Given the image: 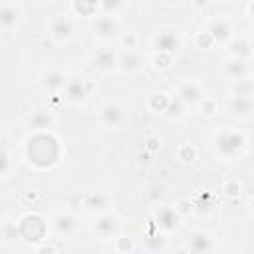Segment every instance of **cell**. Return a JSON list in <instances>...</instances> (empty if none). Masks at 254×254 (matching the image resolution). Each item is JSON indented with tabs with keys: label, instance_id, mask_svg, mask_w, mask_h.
<instances>
[{
	"label": "cell",
	"instance_id": "15",
	"mask_svg": "<svg viewBox=\"0 0 254 254\" xmlns=\"http://www.w3.org/2000/svg\"><path fill=\"white\" fill-rule=\"evenodd\" d=\"M230 109H232L236 115H248L250 109H252V99H250V95H234V97H232V103H230Z\"/></svg>",
	"mask_w": 254,
	"mask_h": 254
},
{
	"label": "cell",
	"instance_id": "12",
	"mask_svg": "<svg viewBox=\"0 0 254 254\" xmlns=\"http://www.w3.org/2000/svg\"><path fill=\"white\" fill-rule=\"evenodd\" d=\"M177 220H179V216H177V212H175L173 208L163 206V208H159V210H157V224H159L161 228L171 230V228H175V226H177Z\"/></svg>",
	"mask_w": 254,
	"mask_h": 254
},
{
	"label": "cell",
	"instance_id": "19",
	"mask_svg": "<svg viewBox=\"0 0 254 254\" xmlns=\"http://www.w3.org/2000/svg\"><path fill=\"white\" fill-rule=\"evenodd\" d=\"M212 38H216V40H226L228 38V34H230V28H228V24L226 22H214L212 26H210V32H208Z\"/></svg>",
	"mask_w": 254,
	"mask_h": 254
},
{
	"label": "cell",
	"instance_id": "11",
	"mask_svg": "<svg viewBox=\"0 0 254 254\" xmlns=\"http://www.w3.org/2000/svg\"><path fill=\"white\" fill-rule=\"evenodd\" d=\"M28 123H30V127H34V129H48V127L54 125V115L50 113V109H36V111L30 115Z\"/></svg>",
	"mask_w": 254,
	"mask_h": 254
},
{
	"label": "cell",
	"instance_id": "9",
	"mask_svg": "<svg viewBox=\"0 0 254 254\" xmlns=\"http://www.w3.org/2000/svg\"><path fill=\"white\" fill-rule=\"evenodd\" d=\"M115 64H117V56H115L109 48H101V50H97L95 56H93V65H95L97 69H101V71H107V69L115 67Z\"/></svg>",
	"mask_w": 254,
	"mask_h": 254
},
{
	"label": "cell",
	"instance_id": "2",
	"mask_svg": "<svg viewBox=\"0 0 254 254\" xmlns=\"http://www.w3.org/2000/svg\"><path fill=\"white\" fill-rule=\"evenodd\" d=\"M99 119H101V123H103L105 127H117V125H121L123 119H125V109H123L119 103H115V101L105 103V105L101 107V111H99Z\"/></svg>",
	"mask_w": 254,
	"mask_h": 254
},
{
	"label": "cell",
	"instance_id": "16",
	"mask_svg": "<svg viewBox=\"0 0 254 254\" xmlns=\"http://www.w3.org/2000/svg\"><path fill=\"white\" fill-rule=\"evenodd\" d=\"M54 226H56V230L60 234H67V232H71L75 228V218L69 216V214H58L54 218Z\"/></svg>",
	"mask_w": 254,
	"mask_h": 254
},
{
	"label": "cell",
	"instance_id": "8",
	"mask_svg": "<svg viewBox=\"0 0 254 254\" xmlns=\"http://www.w3.org/2000/svg\"><path fill=\"white\" fill-rule=\"evenodd\" d=\"M155 46H157V50H163V52L177 50L179 48V36H177V32H173V30L159 32L155 36Z\"/></svg>",
	"mask_w": 254,
	"mask_h": 254
},
{
	"label": "cell",
	"instance_id": "13",
	"mask_svg": "<svg viewBox=\"0 0 254 254\" xmlns=\"http://www.w3.org/2000/svg\"><path fill=\"white\" fill-rule=\"evenodd\" d=\"M20 20V12L10 6V4H4L0 6V28H14Z\"/></svg>",
	"mask_w": 254,
	"mask_h": 254
},
{
	"label": "cell",
	"instance_id": "4",
	"mask_svg": "<svg viewBox=\"0 0 254 254\" xmlns=\"http://www.w3.org/2000/svg\"><path fill=\"white\" fill-rule=\"evenodd\" d=\"M65 75H64V71L62 69H58V67H50L48 71H44V75H42V83H44V87H48V89H52V91H60V89H64L65 87Z\"/></svg>",
	"mask_w": 254,
	"mask_h": 254
},
{
	"label": "cell",
	"instance_id": "5",
	"mask_svg": "<svg viewBox=\"0 0 254 254\" xmlns=\"http://www.w3.org/2000/svg\"><path fill=\"white\" fill-rule=\"evenodd\" d=\"M85 95H87V87L83 77H71L69 81H65V97L69 101H83Z\"/></svg>",
	"mask_w": 254,
	"mask_h": 254
},
{
	"label": "cell",
	"instance_id": "6",
	"mask_svg": "<svg viewBox=\"0 0 254 254\" xmlns=\"http://www.w3.org/2000/svg\"><path fill=\"white\" fill-rule=\"evenodd\" d=\"M117 226H119V222H117V218H115L113 214H103V216L97 218L93 230L97 232V236L109 238V236H113V234L117 232Z\"/></svg>",
	"mask_w": 254,
	"mask_h": 254
},
{
	"label": "cell",
	"instance_id": "21",
	"mask_svg": "<svg viewBox=\"0 0 254 254\" xmlns=\"http://www.w3.org/2000/svg\"><path fill=\"white\" fill-rule=\"evenodd\" d=\"M8 171H10V159L6 153L0 151V175H6Z\"/></svg>",
	"mask_w": 254,
	"mask_h": 254
},
{
	"label": "cell",
	"instance_id": "10",
	"mask_svg": "<svg viewBox=\"0 0 254 254\" xmlns=\"http://www.w3.org/2000/svg\"><path fill=\"white\" fill-rule=\"evenodd\" d=\"M50 34H52L56 40L65 42V40H69V38L73 36V26H71L67 20L60 18V20H54V22H52V26H50Z\"/></svg>",
	"mask_w": 254,
	"mask_h": 254
},
{
	"label": "cell",
	"instance_id": "18",
	"mask_svg": "<svg viewBox=\"0 0 254 254\" xmlns=\"http://www.w3.org/2000/svg\"><path fill=\"white\" fill-rule=\"evenodd\" d=\"M107 204H109V198H107L105 192L89 194V198H87V202H85V206H87L89 210H105Z\"/></svg>",
	"mask_w": 254,
	"mask_h": 254
},
{
	"label": "cell",
	"instance_id": "3",
	"mask_svg": "<svg viewBox=\"0 0 254 254\" xmlns=\"http://www.w3.org/2000/svg\"><path fill=\"white\" fill-rule=\"evenodd\" d=\"M187 246H189L190 250H194V252H206V250H212V248H214V242H212V238H210L208 232L196 230V232H192V234L189 236Z\"/></svg>",
	"mask_w": 254,
	"mask_h": 254
},
{
	"label": "cell",
	"instance_id": "1",
	"mask_svg": "<svg viewBox=\"0 0 254 254\" xmlns=\"http://www.w3.org/2000/svg\"><path fill=\"white\" fill-rule=\"evenodd\" d=\"M244 147V137L234 131H222L216 137V149L224 157H234Z\"/></svg>",
	"mask_w": 254,
	"mask_h": 254
},
{
	"label": "cell",
	"instance_id": "22",
	"mask_svg": "<svg viewBox=\"0 0 254 254\" xmlns=\"http://www.w3.org/2000/svg\"><path fill=\"white\" fill-rule=\"evenodd\" d=\"M117 6H121V0H105V10H107V12L113 14Z\"/></svg>",
	"mask_w": 254,
	"mask_h": 254
},
{
	"label": "cell",
	"instance_id": "14",
	"mask_svg": "<svg viewBox=\"0 0 254 254\" xmlns=\"http://www.w3.org/2000/svg\"><path fill=\"white\" fill-rule=\"evenodd\" d=\"M224 69H226V73H228L230 77H238V79H242V75L248 73V65H246V62H244L242 58H234V60L226 62Z\"/></svg>",
	"mask_w": 254,
	"mask_h": 254
},
{
	"label": "cell",
	"instance_id": "20",
	"mask_svg": "<svg viewBox=\"0 0 254 254\" xmlns=\"http://www.w3.org/2000/svg\"><path fill=\"white\" fill-rule=\"evenodd\" d=\"M117 64H121L123 69H135V67H139L141 58H139V54H135V52H127Z\"/></svg>",
	"mask_w": 254,
	"mask_h": 254
},
{
	"label": "cell",
	"instance_id": "7",
	"mask_svg": "<svg viewBox=\"0 0 254 254\" xmlns=\"http://www.w3.org/2000/svg\"><path fill=\"white\" fill-rule=\"evenodd\" d=\"M93 32L99 36V38H111L115 32H117V20L113 16H101L95 20L93 24Z\"/></svg>",
	"mask_w": 254,
	"mask_h": 254
},
{
	"label": "cell",
	"instance_id": "17",
	"mask_svg": "<svg viewBox=\"0 0 254 254\" xmlns=\"http://www.w3.org/2000/svg\"><path fill=\"white\" fill-rule=\"evenodd\" d=\"M200 97H202V93H200V89H198L196 83H185V85L181 87V99H183V101L194 103V101H198Z\"/></svg>",
	"mask_w": 254,
	"mask_h": 254
}]
</instances>
